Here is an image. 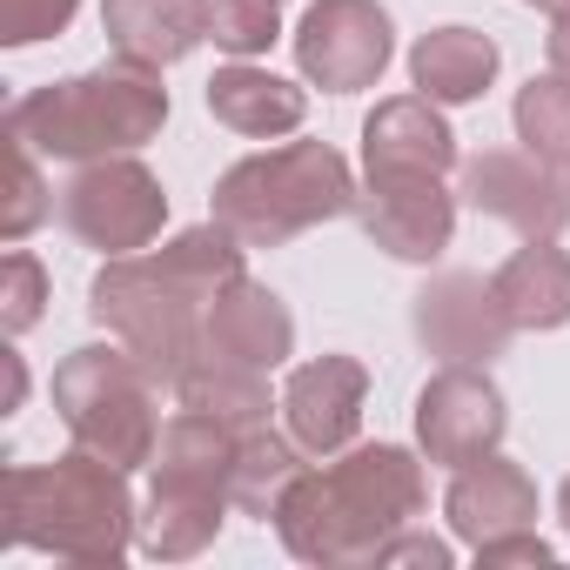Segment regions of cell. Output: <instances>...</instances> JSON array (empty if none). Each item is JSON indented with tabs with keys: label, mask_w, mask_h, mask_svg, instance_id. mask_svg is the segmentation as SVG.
Returning a JSON list of instances; mask_svg holds the SVG:
<instances>
[{
	"label": "cell",
	"mask_w": 570,
	"mask_h": 570,
	"mask_svg": "<svg viewBox=\"0 0 570 570\" xmlns=\"http://www.w3.org/2000/svg\"><path fill=\"white\" fill-rule=\"evenodd\" d=\"M208 115L228 128V135H248V141H275V135H296L303 115H309V95L296 81H282L255 61H228L208 75Z\"/></svg>",
	"instance_id": "19"
},
{
	"label": "cell",
	"mask_w": 570,
	"mask_h": 570,
	"mask_svg": "<svg viewBox=\"0 0 570 570\" xmlns=\"http://www.w3.org/2000/svg\"><path fill=\"white\" fill-rule=\"evenodd\" d=\"M81 14V0H0V48H35L68 35V21Z\"/></svg>",
	"instance_id": "28"
},
{
	"label": "cell",
	"mask_w": 570,
	"mask_h": 570,
	"mask_svg": "<svg viewBox=\"0 0 570 570\" xmlns=\"http://www.w3.org/2000/svg\"><path fill=\"white\" fill-rule=\"evenodd\" d=\"M523 8H543V14H570V0H523Z\"/></svg>",
	"instance_id": "33"
},
{
	"label": "cell",
	"mask_w": 570,
	"mask_h": 570,
	"mask_svg": "<svg viewBox=\"0 0 570 570\" xmlns=\"http://www.w3.org/2000/svg\"><path fill=\"white\" fill-rule=\"evenodd\" d=\"M61 215L68 228L101 248V255H135L161 235L168 222V195H161V175L135 155H101V161H81V175L61 188Z\"/></svg>",
	"instance_id": "8"
},
{
	"label": "cell",
	"mask_w": 570,
	"mask_h": 570,
	"mask_svg": "<svg viewBox=\"0 0 570 570\" xmlns=\"http://www.w3.org/2000/svg\"><path fill=\"white\" fill-rule=\"evenodd\" d=\"M557 517H563V530H570V476H563V490H557Z\"/></svg>",
	"instance_id": "34"
},
{
	"label": "cell",
	"mask_w": 570,
	"mask_h": 570,
	"mask_svg": "<svg viewBox=\"0 0 570 570\" xmlns=\"http://www.w3.org/2000/svg\"><path fill=\"white\" fill-rule=\"evenodd\" d=\"M443 517L470 550L490 543V537H510V530H537V483H530L523 463L490 450V456L456 470V483L443 497Z\"/></svg>",
	"instance_id": "17"
},
{
	"label": "cell",
	"mask_w": 570,
	"mask_h": 570,
	"mask_svg": "<svg viewBox=\"0 0 570 570\" xmlns=\"http://www.w3.org/2000/svg\"><path fill=\"white\" fill-rule=\"evenodd\" d=\"M363 396H370V370L356 356H316L282 383V423L309 456H343L363 430Z\"/></svg>",
	"instance_id": "13"
},
{
	"label": "cell",
	"mask_w": 570,
	"mask_h": 570,
	"mask_svg": "<svg viewBox=\"0 0 570 570\" xmlns=\"http://www.w3.org/2000/svg\"><path fill=\"white\" fill-rule=\"evenodd\" d=\"M242 242L222 222L181 228L175 242H161L155 255H108L95 289H88V316L155 376V383H181V370L202 356V323L208 303L242 282Z\"/></svg>",
	"instance_id": "1"
},
{
	"label": "cell",
	"mask_w": 570,
	"mask_h": 570,
	"mask_svg": "<svg viewBox=\"0 0 570 570\" xmlns=\"http://www.w3.org/2000/svg\"><path fill=\"white\" fill-rule=\"evenodd\" d=\"M396 61V28L376 0H309L296 28V68L323 95H363Z\"/></svg>",
	"instance_id": "9"
},
{
	"label": "cell",
	"mask_w": 570,
	"mask_h": 570,
	"mask_svg": "<svg viewBox=\"0 0 570 570\" xmlns=\"http://www.w3.org/2000/svg\"><path fill=\"white\" fill-rule=\"evenodd\" d=\"M101 35L121 61L175 68L208 41V0H101Z\"/></svg>",
	"instance_id": "18"
},
{
	"label": "cell",
	"mask_w": 570,
	"mask_h": 570,
	"mask_svg": "<svg viewBox=\"0 0 570 570\" xmlns=\"http://www.w3.org/2000/svg\"><path fill=\"white\" fill-rule=\"evenodd\" d=\"M383 563H416V570H450L456 563V550L443 543V537H416V530H396L390 543H383V557H376V570Z\"/></svg>",
	"instance_id": "29"
},
{
	"label": "cell",
	"mask_w": 570,
	"mask_h": 570,
	"mask_svg": "<svg viewBox=\"0 0 570 570\" xmlns=\"http://www.w3.org/2000/svg\"><path fill=\"white\" fill-rule=\"evenodd\" d=\"M0 503H8V543L14 550H41V557H68L88 570H115L135 550V497H128V470L75 450L55 463H14L0 476Z\"/></svg>",
	"instance_id": "3"
},
{
	"label": "cell",
	"mask_w": 570,
	"mask_h": 570,
	"mask_svg": "<svg viewBox=\"0 0 570 570\" xmlns=\"http://www.w3.org/2000/svg\"><path fill=\"white\" fill-rule=\"evenodd\" d=\"M168 128V88L161 68L115 61L95 75L48 81L8 108V141L48 155V161H101V155H135Z\"/></svg>",
	"instance_id": "4"
},
{
	"label": "cell",
	"mask_w": 570,
	"mask_h": 570,
	"mask_svg": "<svg viewBox=\"0 0 570 570\" xmlns=\"http://www.w3.org/2000/svg\"><path fill=\"white\" fill-rule=\"evenodd\" d=\"M490 289L517 330H537V336L563 330L570 323V255L557 248V235H537L490 275Z\"/></svg>",
	"instance_id": "21"
},
{
	"label": "cell",
	"mask_w": 570,
	"mask_h": 570,
	"mask_svg": "<svg viewBox=\"0 0 570 570\" xmlns=\"http://www.w3.org/2000/svg\"><path fill=\"white\" fill-rule=\"evenodd\" d=\"M282 0H208V41L235 61H255L282 35Z\"/></svg>",
	"instance_id": "25"
},
{
	"label": "cell",
	"mask_w": 570,
	"mask_h": 570,
	"mask_svg": "<svg viewBox=\"0 0 570 570\" xmlns=\"http://www.w3.org/2000/svg\"><path fill=\"white\" fill-rule=\"evenodd\" d=\"M41 316H48V268L28 248H8L0 255V330L28 336Z\"/></svg>",
	"instance_id": "26"
},
{
	"label": "cell",
	"mask_w": 570,
	"mask_h": 570,
	"mask_svg": "<svg viewBox=\"0 0 570 570\" xmlns=\"http://www.w3.org/2000/svg\"><path fill=\"white\" fill-rule=\"evenodd\" d=\"M450 168H463V155H456V128L443 121V101H430V95L376 101V115L363 121V175L370 181L450 175Z\"/></svg>",
	"instance_id": "16"
},
{
	"label": "cell",
	"mask_w": 570,
	"mask_h": 570,
	"mask_svg": "<svg viewBox=\"0 0 570 570\" xmlns=\"http://www.w3.org/2000/svg\"><path fill=\"white\" fill-rule=\"evenodd\" d=\"M497 68H503V55H497V41L476 35V28H430V35L410 48V81H416V95H430V101H443V108L483 101L490 81H497Z\"/></svg>",
	"instance_id": "20"
},
{
	"label": "cell",
	"mask_w": 570,
	"mask_h": 570,
	"mask_svg": "<svg viewBox=\"0 0 570 570\" xmlns=\"http://www.w3.org/2000/svg\"><path fill=\"white\" fill-rule=\"evenodd\" d=\"M503 430H510L503 390L476 363H443L416 396V450H423V463L463 470V463L490 456L503 443Z\"/></svg>",
	"instance_id": "10"
},
{
	"label": "cell",
	"mask_w": 570,
	"mask_h": 570,
	"mask_svg": "<svg viewBox=\"0 0 570 570\" xmlns=\"http://www.w3.org/2000/svg\"><path fill=\"white\" fill-rule=\"evenodd\" d=\"M175 403L195 410V416H215L228 430H255L268 423L275 396H268V376L262 370H242V363H222V356H195L175 383Z\"/></svg>",
	"instance_id": "22"
},
{
	"label": "cell",
	"mask_w": 570,
	"mask_h": 570,
	"mask_svg": "<svg viewBox=\"0 0 570 570\" xmlns=\"http://www.w3.org/2000/svg\"><path fill=\"white\" fill-rule=\"evenodd\" d=\"M303 456H309V450H303L296 436H275L268 423L242 430V436H235V470H228V497H235V510H248V517H275L282 490L303 476Z\"/></svg>",
	"instance_id": "23"
},
{
	"label": "cell",
	"mask_w": 570,
	"mask_h": 570,
	"mask_svg": "<svg viewBox=\"0 0 570 570\" xmlns=\"http://www.w3.org/2000/svg\"><path fill=\"white\" fill-rule=\"evenodd\" d=\"M423 510V456L403 443H350L330 470H303L275 503V537L296 563L356 570L376 563Z\"/></svg>",
	"instance_id": "2"
},
{
	"label": "cell",
	"mask_w": 570,
	"mask_h": 570,
	"mask_svg": "<svg viewBox=\"0 0 570 570\" xmlns=\"http://www.w3.org/2000/svg\"><path fill=\"white\" fill-rule=\"evenodd\" d=\"M208 208L242 248H275L316 222L350 215L356 175L330 141H282L268 155H242L235 168H222Z\"/></svg>",
	"instance_id": "5"
},
{
	"label": "cell",
	"mask_w": 570,
	"mask_h": 570,
	"mask_svg": "<svg viewBox=\"0 0 570 570\" xmlns=\"http://www.w3.org/2000/svg\"><path fill=\"white\" fill-rule=\"evenodd\" d=\"M0 376H8V396H0V416H14V410H21V396H28V370H21V356H14V350H0Z\"/></svg>",
	"instance_id": "32"
},
{
	"label": "cell",
	"mask_w": 570,
	"mask_h": 570,
	"mask_svg": "<svg viewBox=\"0 0 570 570\" xmlns=\"http://www.w3.org/2000/svg\"><path fill=\"white\" fill-rule=\"evenodd\" d=\"M463 202L503 228H517L523 242L537 235H563L570 228V181L537 161L530 148H483L463 161Z\"/></svg>",
	"instance_id": "11"
},
{
	"label": "cell",
	"mask_w": 570,
	"mask_h": 570,
	"mask_svg": "<svg viewBox=\"0 0 570 570\" xmlns=\"http://www.w3.org/2000/svg\"><path fill=\"white\" fill-rule=\"evenodd\" d=\"M235 436L228 423L215 416H195L181 410L161 443H155V490L141 503V523H135V543L155 557V563H188L202 557L215 537H222V517H228V470H235Z\"/></svg>",
	"instance_id": "6"
},
{
	"label": "cell",
	"mask_w": 570,
	"mask_h": 570,
	"mask_svg": "<svg viewBox=\"0 0 570 570\" xmlns=\"http://www.w3.org/2000/svg\"><path fill=\"white\" fill-rule=\"evenodd\" d=\"M48 215V181H41V155L8 141V202H0V242H21L35 222Z\"/></svg>",
	"instance_id": "27"
},
{
	"label": "cell",
	"mask_w": 570,
	"mask_h": 570,
	"mask_svg": "<svg viewBox=\"0 0 570 570\" xmlns=\"http://www.w3.org/2000/svg\"><path fill=\"white\" fill-rule=\"evenodd\" d=\"M510 121H517V141H523L537 161L570 168V81H563V75H530V81L517 88Z\"/></svg>",
	"instance_id": "24"
},
{
	"label": "cell",
	"mask_w": 570,
	"mask_h": 570,
	"mask_svg": "<svg viewBox=\"0 0 570 570\" xmlns=\"http://www.w3.org/2000/svg\"><path fill=\"white\" fill-rule=\"evenodd\" d=\"M416 336L430 356L443 363H497L517 336V323L503 316L497 289L483 275H436L423 282V296H416Z\"/></svg>",
	"instance_id": "12"
},
{
	"label": "cell",
	"mask_w": 570,
	"mask_h": 570,
	"mask_svg": "<svg viewBox=\"0 0 570 570\" xmlns=\"http://www.w3.org/2000/svg\"><path fill=\"white\" fill-rule=\"evenodd\" d=\"M55 416L68 423L75 450H95L121 470H148L161 423H155V376L121 343H88L55 370Z\"/></svg>",
	"instance_id": "7"
},
{
	"label": "cell",
	"mask_w": 570,
	"mask_h": 570,
	"mask_svg": "<svg viewBox=\"0 0 570 570\" xmlns=\"http://www.w3.org/2000/svg\"><path fill=\"white\" fill-rule=\"evenodd\" d=\"M363 228L396 262H436L456 235V195L443 175H390L363 195Z\"/></svg>",
	"instance_id": "14"
},
{
	"label": "cell",
	"mask_w": 570,
	"mask_h": 570,
	"mask_svg": "<svg viewBox=\"0 0 570 570\" xmlns=\"http://www.w3.org/2000/svg\"><path fill=\"white\" fill-rule=\"evenodd\" d=\"M557 550L537 537V530H510V537H490V543H476V563L483 570H503V563H550Z\"/></svg>",
	"instance_id": "30"
},
{
	"label": "cell",
	"mask_w": 570,
	"mask_h": 570,
	"mask_svg": "<svg viewBox=\"0 0 570 570\" xmlns=\"http://www.w3.org/2000/svg\"><path fill=\"white\" fill-rule=\"evenodd\" d=\"M543 55H550V75H563V81H570V14H550Z\"/></svg>",
	"instance_id": "31"
},
{
	"label": "cell",
	"mask_w": 570,
	"mask_h": 570,
	"mask_svg": "<svg viewBox=\"0 0 570 570\" xmlns=\"http://www.w3.org/2000/svg\"><path fill=\"white\" fill-rule=\"evenodd\" d=\"M202 356H222V363H242V370H282L296 356V316L268 282H228V289L208 303V323H202Z\"/></svg>",
	"instance_id": "15"
}]
</instances>
